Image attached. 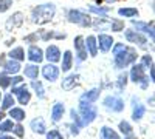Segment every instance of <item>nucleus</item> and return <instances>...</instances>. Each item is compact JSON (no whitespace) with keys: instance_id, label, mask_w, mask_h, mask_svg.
<instances>
[{"instance_id":"nucleus-1","label":"nucleus","mask_w":155,"mask_h":139,"mask_svg":"<svg viewBox=\"0 0 155 139\" xmlns=\"http://www.w3.org/2000/svg\"><path fill=\"white\" fill-rule=\"evenodd\" d=\"M113 64L115 68L124 70L126 67L135 64V60L138 57L137 51L130 46H126L124 43H113Z\"/></svg>"},{"instance_id":"nucleus-2","label":"nucleus","mask_w":155,"mask_h":139,"mask_svg":"<svg viewBox=\"0 0 155 139\" xmlns=\"http://www.w3.org/2000/svg\"><path fill=\"white\" fill-rule=\"evenodd\" d=\"M56 14V5L54 3H44L37 5L31 9V22L36 25H44L53 20Z\"/></svg>"},{"instance_id":"nucleus-3","label":"nucleus","mask_w":155,"mask_h":139,"mask_svg":"<svg viewBox=\"0 0 155 139\" xmlns=\"http://www.w3.org/2000/svg\"><path fill=\"white\" fill-rule=\"evenodd\" d=\"M67 20L70 23H74V25H79L82 28H87V27H92V17L85 12L79 11V9H68L67 11Z\"/></svg>"},{"instance_id":"nucleus-4","label":"nucleus","mask_w":155,"mask_h":139,"mask_svg":"<svg viewBox=\"0 0 155 139\" xmlns=\"http://www.w3.org/2000/svg\"><path fill=\"white\" fill-rule=\"evenodd\" d=\"M78 111H79V115H81L84 127L88 125V124H92L96 119V116H98V110H96V107L93 104L79 102V108H78Z\"/></svg>"},{"instance_id":"nucleus-5","label":"nucleus","mask_w":155,"mask_h":139,"mask_svg":"<svg viewBox=\"0 0 155 139\" xmlns=\"http://www.w3.org/2000/svg\"><path fill=\"white\" fill-rule=\"evenodd\" d=\"M12 96H17V102L20 105H27L31 99V93L28 91V85L27 84H19V85H12V90H11Z\"/></svg>"},{"instance_id":"nucleus-6","label":"nucleus","mask_w":155,"mask_h":139,"mask_svg":"<svg viewBox=\"0 0 155 139\" xmlns=\"http://www.w3.org/2000/svg\"><path fill=\"white\" fill-rule=\"evenodd\" d=\"M130 81L135 84H140L143 88L147 87V76L144 74V67L141 64H135L130 70Z\"/></svg>"},{"instance_id":"nucleus-7","label":"nucleus","mask_w":155,"mask_h":139,"mask_svg":"<svg viewBox=\"0 0 155 139\" xmlns=\"http://www.w3.org/2000/svg\"><path fill=\"white\" fill-rule=\"evenodd\" d=\"M73 45H74V53H76V59L78 62H84L87 59V46H85V37L84 36H76L74 40H73Z\"/></svg>"},{"instance_id":"nucleus-8","label":"nucleus","mask_w":155,"mask_h":139,"mask_svg":"<svg viewBox=\"0 0 155 139\" xmlns=\"http://www.w3.org/2000/svg\"><path fill=\"white\" fill-rule=\"evenodd\" d=\"M22 25H23V14L20 11H16V12H12V14L6 19L5 28H6V31H14V30L20 28Z\"/></svg>"},{"instance_id":"nucleus-9","label":"nucleus","mask_w":155,"mask_h":139,"mask_svg":"<svg viewBox=\"0 0 155 139\" xmlns=\"http://www.w3.org/2000/svg\"><path fill=\"white\" fill-rule=\"evenodd\" d=\"M59 73H61L59 67H56V64H50V62L42 68V76L48 82H56L59 79Z\"/></svg>"},{"instance_id":"nucleus-10","label":"nucleus","mask_w":155,"mask_h":139,"mask_svg":"<svg viewBox=\"0 0 155 139\" xmlns=\"http://www.w3.org/2000/svg\"><path fill=\"white\" fill-rule=\"evenodd\" d=\"M102 105H104L106 108L112 110V111H123L124 110V100L121 97H116V96H107L104 97V100H102Z\"/></svg>"},{"instance_id":"nucleus-11","label":"nucleus","mask_w":155,"mask_h":139,"mask_svg":"<svg viewBox=\"0 0 155 139\" xmlns=\"http://www.w3.org/2000/svg\"><path fill=\"white\" fill-rule=\"evenodd\" d=\"M124 37H126L127 42L135 43V45H138V46H141V48H144V46H146V42H147L146 37H144L143 34H140L138 31H135V30H127V31L124 33Z\"/></svg>"},{"instance_id":"nucleus-12","label":"nucleus","mask_w":155,"mask_h":139,"mask_svg":"<svg viewBox=\"0 0 155 139\" xmlns=\"http://www.w3.org/2000/svg\"><path fill=\"white\" fill-rule=\"evenodd\" d=\"M79 79H81V76L78 74V73L68 74V76H65V77L62 79V82H61V88H62L64 91H71L74 87L79 85Z\"/></svg>"},{"instance_id":"nucleus-13","label":"nucleus","mask_w":155,"mask_h":139,"mask_svg":"<svg viewBox=\"0 0 155 139\" xmlns=\"http://www.w3.org/2000/svg\"><path fill=\"white\" fill-rule=\"evenodd\" d=\"M27 57L30 62H33V64H41V62L45 59V54L42 51V48H39L37 45H31L28 48V53H27Z\"/></svg>"},{"instance_id":"nucleus-14","label":"nucleus","mask_w":155,"mask_h":139,"mask_svg":"<svg viewBox=\"0 0 155 139\" xmlns=\"http://www.w3.org/2000/svg\"><path fill=\"white\" fill-rule=\"evenodd\" d=\"M96 40H98V48L101 49L102 53H107L109 49L113 46V43H115L113 37L109 36V34H99L96 37Z\"/></svg>"},{"instance_id":"nucleus-15","label":"nucleus","mask_w":155,"mask_h":139,"mask_svg":"<svg viewBox=\"0 0 155 139\" xmlns=\"http://www.w3.org/2000/svg\"><path fill=\"white\" fill-rule=\"evenodd\" d=\"M45 59L50 62V64H58V62L62 59L59 46H56V45H48V48L45 49Z\"/></svg>"},{"instance_id":"nucleus-16","label":"nucleus","mask_w":155,"mask_h":139,"mask_svg":"<svg viewBox=\"0 0 155 139\" xmlns=\"http://www.w3.org/2000/svg\"><path fill=\"white\" fill-rule=\"evenodd\" d=\"M99 94H101V90L99 88H92V90H88L85 93L81 94L79 97V102H87V104H93L99 99Z\"/></svg>"},{"instance_id":"nucleus-17","label":"nucleus","mask_w":155,"mask_h":139,"mask_svg":"<svg viewBox=\"0 0 155 139\" xmlns=\"http://www.w3.org/2000/svg\"><path fill=\"white\" fill-rule=\"evenodd\" d=\"M22 65H20V62L19 60H14V59H8L6 62H3V71L6 74H17L20 71Z\"/></svg>"},{"instance_id":"nucleus-18","label":"nucleus","mask_w":155,"mask_h":139,"mask_svg":"<svg viewBox=\"0 0 155 139\" xmlns=\"http://www.w3.org/2000/svg\"><path fill=\"white\" fill-rule=\"evenodd\" d=\"M30 127L34 133L37 134H45L47 133V125H45V121L42 118H34L31 122H30Z\"/></svg>"},{"instance_id":"nucleus-19","label":"nucleus","mask_w":155,"mask_h":139,"mask_svg":"<svg viewBox=\"0 0 155 139\" xmlns=\"http://www.w3.org/2000/svg\"><path fill=\"white\" fill-rule=\"evenodd\" d=\"M85 46H87V53L95 57L98 56V40L95 36H87L85 37Z\"/></svg>"},{"instance_id":"nucleus-20","label":"nucleus","mask_w":155,"mask_h":139,"mask_svg":"<svg viewBox=\"0 0 155 139\" xmlns=\"http://www.w3.org/2000/svg\"><path fill=\"white\" fill-rule=\"evenodd\" d=\"M64 113H65V105L62 102H56L51 108V121L53 122H59L64 116Z\"/></svg>"},{"instance_id":"nucleus-21","label":"nucleus","mask_w":155,"mask_h":139,"mask_svg":"<svg viewBox=\"0 0 155 139\" xmlns=\"http://www.w3.org/2000/svg\"><path fill=\"white\" fill-rule=\"evenodd\" d=\"M71 67H73V54H71V51H64V54H62V65H61V70H62V73H68L70 70H71Z\"/></svg>"},{"instance_id":"nucleus-22","label":"nucleus","mask_w":155,"mask_h":139,"mask_svg":"<svg viewBox=\"0 0 155 139\" xmlns=\"http://www.w3.org/2000/svg\"><path fill=\"white\" fill-rule=\"evenodd\" d=\"M67 34L65 33H56V31H47V30H41V39L44 42H48L51 39H65Z\"/></svg>"},{"instance_id":"nucleus-23","label":"nucleus","mask_w":155,"mask_h":139,"mask_svg":"<svg viewBox=\"0 0 155 139\" xmlns=\"http://www.w3.org/2000/svg\"><path fill=\"white\" fill-rule=\"evenodd\" d=\"M23 73H25V76H27L28 79L34 81V79H37V77H39V73H41V71H39L37 64H30V65H25Z\"/></svg>"},{"instance_id":"nucleus-24","label":"nucleus","mask_w":155,"mask_h":139,"mask_svg":"<svg viewBox=\"0 0 155 139\" xmlns=\"http://www.w3.org/2000/svg\"><path fill=\"white\" fill-rule=\"evenodd\" d=\"M132 25H134V27H135L137 30L147 33V34L152 37V40L155 42V34H153V31H152V28H150V25H149V23H146V22H137V20H132Z\"/></svg>"},{"instance_id":"nucleus-25","label":"nucleus","mask_w":155,"mask_h":139,"mask_svg":"<svg viewBox=\"0 0 155 139\" xmlns=\"http://www.w3.org/2000/svg\"><path fill=\"white\" fill-rule=\"evenodd\" d=\"M9 116H11V119H12V121H16V122H22L27 115H25V110H23V108L12 107V108H9Z\"/></svg>"},{"instance_id":"nucleus-26","label":"nucleus","mask_w":155,"mask_h":139,"mask_svg":"<svg viewBox=\"0 0 155 139\" xmlns=\"http://www.w3.org/2000/svg\"><path fill=\"white\" fill-rule=\"evenodd\" d=\"M8 57H9V59H14V60L22 62V60H25V49H23L22 46H16V48H12L11 51L8 53Z\"/></svg>"},{"instance_id":"nucleus-27","label":"nucleus","mask_w":155,"mask_h":139,"mask_svg":"<svg viewBox=\"0 0 155 139\" xmlns=\"http://www.w3.org/2000/svg\"><path fill=\"white\" fill-rule=\"evenodd\" d=\"M31 87H33V90L36 91V96H37V99H44L45 97V88H44V85H42V82L41 81H31Z\"/></svg>"},{"instance_id":"nucleus-28","label":"nucleus","mask_w":155,"mask_h":139,"mask_svg":"<svg viewBox=\"0 0 155 139\" xmlns=\"http://www.w3.org/2000/svg\"><path fill=\"white\" fill-rule=\"evenodd\" d=\"M144 113H146V107L143 104H135L134 107V115H132V119L134 121H140L141 118L144 116Z\"/></svg>"},{"instance_id":"nucleus-29","label":"nucleus","mask_w":155,"mask_h":139,"mask_svg":"<svg viewBox=\"0 0 155 139\" xmlns=\"http://www.w3.org/2000/svg\"><path fill=\"white\" fill-rule=\"evenodd\" d=\"M101 139H120V136H118V133L113 131L112 128L102 127L101 128Z\"/></svg>"},{"instance_id":"nucleus-30","label":"nucleus","mask_w":155,"mask_h":139,"mask_svg":"<svg viewBox=\"0 0 155 139\" xmlns=\"http://www.w3.org/2000/svg\"><path fill=\"white\" fill-rule=\"evenodd\" d=\"M14 104H16V100H14V97H12L11 93L9 94H5L2 97V110H9V108L14 107Z\"/></svg>"},{"instance_id":"nucleus-31","label":"nucleus","mask_w":155,"mask_h":139,"mask_svg":"<svg viewBox=\"0 0 155 139\" xmlns=\"http://www.w3.org/2000/svg\"><path fill=\"white\" fill-rule=\"evenodd\" d=\"M88 11H90V12H95V14H98L99 17H107V12L110 11V8H109V6H106V8H101V6L90 5V6H88Z\"/></svg>"},{"instance_id":"nucleus-32","label":"nucleus","mask_w":155,"mask_h":139,"mask_svg":"<svg viewBox=\"0 0 155 139\" xmlns=\"http://www.w3.org/2000/svg\"><path fill=\"white\" fill-rule=\"evenodd\" d=\"M12 130H14V121L12 119H6L0 122V131L2 133H9Z\"/></svg>"},{"instance_id":"nucleus-33","label":"nucleus","mask_w":155,"mask_h":139,"mask_svg":"<svg viewBox=\"0 0 155 139\" xmlns=\"http://www.w3.org/2000/svg\"><path fill=\"white\" fill-rule=\"evenodd\" d=\"M118 14L123 17H135V16H138V9L137 8H120Z\"/></svg>"},{"instance_id":"nucleus-34","label":"nucleus","mask_w":155,"mask_h":139,"mask_svg":"<svg viewBox=\"0 0 155 139\" xmlns=\"http://www.w3.org/2000/svg\"><path fill=\"white\" fill-rule=\"evenodd\" d=\"M11 87V76L6 74L5 71L3 73H0V88L2 90H6V88Z\"/></svg>"},{"instance_id":"nucleus-35","label":"nucleus","mask_w":155,"mask_h":139,"mask_svg":"<svg viewBox=\"0 0 155 139\" xmlns=\"http://www.w3.org/2000/svg\"><path fill=\"white\" fill-rule=\"evenodd\" d=\"M70 116H71V121L78 125L79 128H82L84 127V124H82V119H81V115H79V111L78 110H74V108H71L70 110Z\"/></svg>"},{"instance_id":"nucleus-36","label":"nucleus","mask_w":155,"mask_h":139,"mask_svg":"<svg viewBox=\"0 0 155 139\" xmlns=\"http://www.w3.org/2000/svg\"><path fill=\"white\" fill-rule=\"evenodd\" d=\"M120 130H121V133H124V136H132L134 134V130L130 127V124L126 122V121L120 122Z\"/></svg>"},{"instance_id":"nucleus-37","label":"nucleus","mask_w":155,"mask_h":139,"mask_svg":"<svg viewBox=\"0 0 155 139\" xmlns=\"http://www.w3.org/2000/svg\"><path fill=\"white\" fill-rule=\"evenodd\" d=\"M39 39H41V31H36V33H31L28 36H25L23 37V42H27V43H33V42H37Z\"/></svg>"},{"instance_id":"nucleus-38","label":"nucleus","mask_w":155,"mask_h":139,"mask_svg":"<svg viewBox=\"0 0 155 139\" xmlns=\"http://www.w3.org/2000/svg\"><path fill=\"white\" fill-rule=\"evenodd\" d=\"M47 134V139H64V136L61 134V131L59 130H50V131H47L45 133Z\"/></svg>"},{"instance_id":"nucleus-39","label":"nucleus","mask_w":155,"mask_h":139,"mask_svg":"<svg viewBox=\"0 0 155 139\" xmlns=\"http://www.w3.org/2000/svg\"><path fill=\"white\" fill-rule=\"evenodd\" d=\"M126 84H127V74L124 73V74H121L118 77V81H116V87H118V90H124Z\"/></svg>"},{"instance_id":"nucleus-40","label":"nucleus","mask_w":155,"mask_h":139,"mask_svg":"<svg viewBox=\"0 0 155 139\" xmlns=\"http://www.w3.org/2000/svg\"><path fill=\"white\" fill-rule=\"evenodd\" d=\"M110 30H112V31H121V30H124V23H123L121 20H113V19H112Z\"/></svg>"},{"instance_id":"nucleus-41","label":"nucleus","mask_w":155,"mask_h":139,"mask_svg":"<svg viewBox=\"0 0 155 139\" xmlns=\"http://www.w3.org/2000/svg\"><path fill=\"white\" fill-rule=\"evenodd\" d=\"M12 6V0H0V12H6Z\"/></svg>"},{"instance_id":"nucleus-42","label":"nucleus","mask_w":155,"mask_h":139,"mask_svg":"<svg viewBox=\"0 0 155 139\" xmlns=\"http://www.w3.org/2000/svg\"><path fill=\"white\" fill-rule=\"evenodd\" d=\"M141 65H143L144 68H152V57L149 54L143 56V59H141Z\"/></svg>"},{"instance_id":"nucleus-43","label":"nucleus","mask_w":155,"mask_h":139,"mask_svg":"<svg viewBox=\"0 0 155 139\" xmlns=\"http://www.w3.org/2000/svg\"><path fill=\"white\" fill-rule=\"evenodd\" d=\"M12 131H14V133H16L19 137H23V136H25V130H23V127H22L20 124L14 125V130H12Z\"/></svg>"},{"instance_id":"nucleus-44","label":"nucleus","mask_w":155,"mask_h":139,"mask_svg":"<svg viewBox=\"0 0 155 139\" xmlns=\"http://www.w3.org/2000/svg\"><path fill=\"white\" fill-rule=\"evenodd\" d=\"M23 82V77L20 76H11V85H19Z\"/></svg>"},{"instance_id":"nucleus-45","label":"nucleus","mask_w":155,"mask_h":139,"mask_svg":"<svg viewBox=\"0 0 155 139\" xmlns=\"http://www.w3.org/2000/svg\"><path fill=\"white\" fill-rule=\"evenodd\" d=\"M150 79H152V82H155V67L150 68Z\"/></svg>"},{"instance_id":"nucleus-46","label":"nucleus","mask_w":155,"mask_h":139,"mask_svg":"<svg viewBox=\"0 0 155 139\" xmlns=\"http://www.w3.org/2000/svg\"><path fill=\"white\" fill-rule=\"evenodd\" d=\"M5 116H6V115H5V110L0 108V122H2V121L5 119Z\"/></svg>"},{"instance_id":"nucleus-47","label":"nucleus","mask_w":155,"mask_h":139,"mask_svg":"<svg viewBox=\"0 0 155 139\" xmlns=\"http://www.w3.org/2000/svg\"><path fill=\"white\" fill-rule=\"evenodd\" d=\"M0 139H14V137H11V136H8V134L2 133V134H0Z\"/></svg>"},{"instance_id":"nucleus-48","label":"nucleus","mask_w":155,"mask_h":139,"mask_svg":"<svg viewBox=\"0 0 155 139\" xmlns=\"http://www.w3.org/2000/svg\"><path fill=\"white\" fill-rule=\"evenodd\" d=\"M149 25H150V28H152V31H153V34H155V20H152Z\"/></svg>"},{"instance_id":"nucleus-49","label":"nucleus","mask_w":155,"mask_h":139,"mask_svg":"<svg viewBox=\"0 0 155 139\" xmlns=\"http://www.w3.org/2000/svg\"><path fill=\"white\" fill-rule=\"evenodd\" d=\"M152 8H153V11H155V2H153V3H152Z\"/></svg>"},{"instance_id":"nucleus-50","label":"nucleus","mask_w":155,"mask_h":139,"mask_svg":"<svg viewBox=\"0 0 155 139\" xmlns=\"http://www.w3.org/2000/svg\"><path fill=\"white\" fill-rule=\"evenodd\" d=\"M126 139H135V137H132V136H129V137H126Z\"/></svg>"},{"instance_id":"nucleus-51","label":"nucleus","mask_w":155,"mask_h":139,"mask_svg":"<svg viewBox=\"0 0 155 139\" xmlns=\"http://www.w3.org/2000/svg\"><path fill=\"white\" fill-rule=\"evenodd\" d=\"M2 97H3V96H2V91H0V100H2Z\"/></svg>"},{"instance_id":"nucleus-52","label":"nucleus","mask_w":155,"mask_h":139,"mask_svg":"<svg viewBox=\"0 0 155 139\" xmlns=\"http://www.w3.org/2000/svg\"><path fill=\"white\" fill-rule=\"evenodd\" d=\"M107 2H109V3H112V2H115V0H107Z\"/></svg>"}]
</instances>
